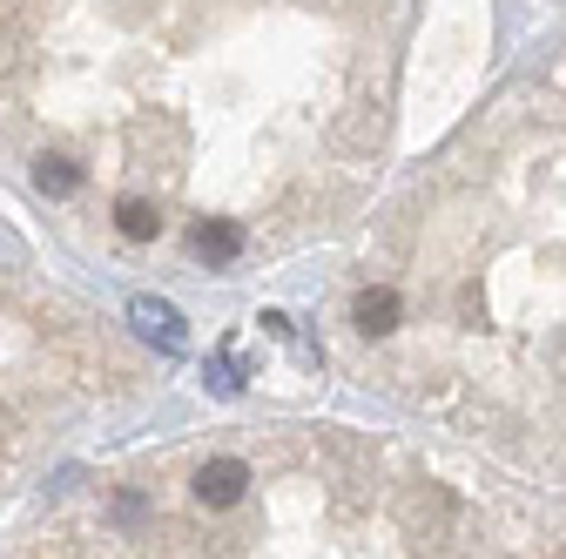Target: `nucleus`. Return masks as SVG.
<instances>
[{
  "label": "nucleus",
  "mask_w": 566,
  "mask_h": 559,
  "mask_svg": "<svg viewBox=\"0 0 566 559\" xmlns=\"http://www.w3.org/2000/svg\"><path fill=\"white\" fill-rule=\"evenodd\" d=\"M189 485H196V506L223 513V506H237V499L250 493V465H243V458H209Z\"/></svg>",
  "instance_id": "nucleus-1"
},
{
  "label": "nucleus",
  "mask_w": 566,
  "mask_h": 559,
  "mask_svg": "<svg viewBox=\"0 0 566 559\" xmlns=\"http://www.w3.org/2000/svg\"><path fill=\"white\" fill-rule=\"evenodd\" d=\"M128 324H135L142 337H149L156 351H169V358H176L182 344H189V330H182V310H176V304H163V297H135V304H128Z\"/></svg>",
  "instance_id": "nucleus-2"
},
{
  "label": "nucleus",
  "mask_w": 566,
  "mask_h": 559,
  "mask_svg": "<svg viewBox=\"0 0 566 559\" xmlns=\"http://www.w3.org/2000/svg\"><path fill=\"white\" fill-rule=\"evenodd\" d=\"M378 143H385V108H378V102H350V115L337 122V149L365 156V149H378Z\"/></svg>",
  "instance_id": "nucleus-3"
},
{
  "label": "nucleus",
  "mask_w": 566,
  "mask_h": 559,
  "mask_svg": "<svg viewBox=\"0 0 566 559\" xmlns=\"http://www.w3.org/2000/svg\"><path fill=\"white\" fill-rule=\"evenodd\" d=\"M398 310H405V304H398V291H385V284H378V291H365L358 304H350V324H358L365 337H391V330H398Z\"/></svg>",
  "instance_id": "nucleus-4"
},
{
  "label": "nucleus",
  "mask_w": 566,
  "mask_h": 559,
  "mask_svg": "<svg viewBox=\"0 0 566 559\" xmlns=\"http://www.w3.org/2000/svg\"><path fill=\"white\" fill-rule=\"evenodd\" d=\"M446 513H452V499L439 493V485H411L405 506H398V519H405L411 532H439V526H446Z\"/></svg>",
  "instance_id": "nucleus-5"
},
{
  "label": "nucleus",
  "mask_w": 566,
  "mask_h": 559,
  "mask_svg": "<svg viewBox=\"0 0 566 559\" xmlns=\"http://www.w3.org/2000/svg\"><path fill=\"white\" fill-rule=\"evenodd\" d=\"M115 230H122L128 243H149V236H163V209L142 202V196H122V202H115Z\"/></svg>",
  "instance_id": "nucleus-6"
},
{
  "label": "nucleus",
  "mask_w": 566,
  "mask_h": 559,
  "mask_svg": "<svg viewBox=\"0 0 566 559\" xmlns=\"http://www.w3.org/2000/svg\"><path fill=\"white\" fill-rule=\"evenodd\" d=\"M196 256H209V263H230L237 250H243V230L237 223H223V217H209V223H196Z\"/></svg>",
  "instance_id": "nucleus-7"
},
{
  "label": "nucleus",
  "mask_w": 566,
  "mask_h": 559,
  "mask_svg": "<svg viewBox=\"0 0 566 559\" xmlns=\"http://www.w3.org/2000/svg\"><path fill=\"white\" fill-rule=\"evenodd\" d=\"M34 189L61 202V196H75V189H82V169L67 162V156H41V162H34Z\"/></svg>",
  "instance_id": "nucleus-8"
}]
</instances>
